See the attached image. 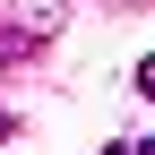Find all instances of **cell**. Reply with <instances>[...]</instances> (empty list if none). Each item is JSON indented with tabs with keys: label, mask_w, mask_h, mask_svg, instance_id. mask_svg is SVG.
<instances>
[{
	"label": "cell",
	"mask_w": 155,
	"mask_h": 155,
	"mask_svg": "<svg viewBox=\"0 0 155 155\" xmlns=\"http://www.w3.org/2000/svg\"><path fill=\"white\" fill-rule=\"evenodd\" d=\"M9 61H35V35H17V26H0V69Z\"/></svg>",
	"instance_id": "1"
},
{
	"label": "cell",
	"mask_w": 155,
	"mask_h": 155,
	"mask_svg": "<svg viewBox=\"0 0 155 155\" xmlns=\"http://www.w3.org/2000/svg\"><path fill=\"white\" fill-rule=\"evenodd\" d=\"M138 95H147V104H155V52H147V61H138Z\"/></svg>",
	"instance_id": "2"
},
{
	"label": "cell",
	"mask_w": 155,
	"mask_h": 155,
	"mask_svg": "<svg viewBox=\"0 0 155 155\" xmlns=\"http://www.w3.org/2000/svg\"><path fill=\"white\" fill-rule=\"evenodd\" d=\"M129 155H155V138H138V147H129Z\"/></svg>",
	"instance_id": "3"
},
{
	"label": "cell",
	"mask_w": 155,
	"mask_h": 155,
	"mask_svg": "<svg viewBox=\"0 0 155 155\" xmlns=\"http://www.w3.org/2000/svg\"><path fill=\"white\" fill-rule=\"evenodd\" d=\"M0 138H9V112H0Z\"/></svg>",
	"instance_id": "4"
},
{
	"label": "cell",
	"mask_w": 155,
	"mask_h": 155,
	"mask_svg": "<svg viewBox=\"0 0 155 155\" xmlns=\"http://www.w3.org/2000/svg\"><path fill=\"white\" fill-rule=\"evenodd\" d=\"M104 155H129V147H104Z\"/></svg>",
	"instance_id": "5"
}]
</instances>
